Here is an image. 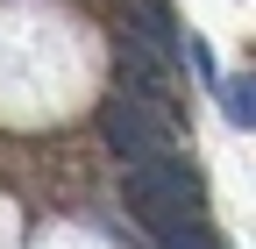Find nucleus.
<instances>
[{"label": "nucleus", "instance_id": "7ed1b4c3", "mask_svg": "<svg viewBox=\"0 0 256 249\" xmlns=\"http://www.w3.org/2000/svg\"><path fill=\"white\" fill-rule=\"evenodd\" d=\"M171 50H156L150 36H136V28H121V43H114V64H121V92H142V100L164 107L171 100V64H164Z\"/></svg>", "mask_w": 256, "mask_h": 249}, {"label": "nucleus", "instance_id": "20e7f679", "mask_svg": "<svg viewBox=\"0 0 256 249\" xmlns=\"http://www.w3.org/2000/svg\"><path fill=\"white\" fill-rule=\"evenodd\" d=\"M220 114H228L235 128H249V121H256V78H249V72L220 78Z\"/></svg>", "mask_w": 256, "mask_h": 249}, {"label": "nucleus", "instance_id": "39448f33", "mask_svg": "<svg viewBox=\"0 0 256 249\" xmlns=\"http://www.w3.org/2000/svg\"><path fill=\"white\" fill-rule=\"evenodd\" d=\"M156 249H220V242H214L206 228H178V235H164Z\"/></svg>", "mask_w": 256, "mask_h": 249}, {"label": "nucleus", "instance_id": "f03ea898", "mask_svg": "<svg viewBox=\"0 0 256 249\" xmlns=\"http://www.w3.org/2000/svg\"><path fill=\"white\" fill-rule=\"evenodd\" d=\"M100 136L121 164H150V157H171L178 136H171V114L142 100V92H107V107H100Z\"/></svg>", "mask_w": 256, "mask_h": 249}, {"label": "nucleus", "instance_id": "f257e3e1", "mask_svg": "<svg viewBox=\"0 0 256 249\" xmlns=\"http://www.w3.org/2000/svg\"><path fill=\"white\" fill-rule=\"evenodd\" d=\"M121 200H128V221L164 242V235L192 228L185 214H192V200H200V171H192L178 150L171 157H150V164H128L121 171Z\"/></svg>", "mask_w": 256, "mask_h": 249}]
</instances>
